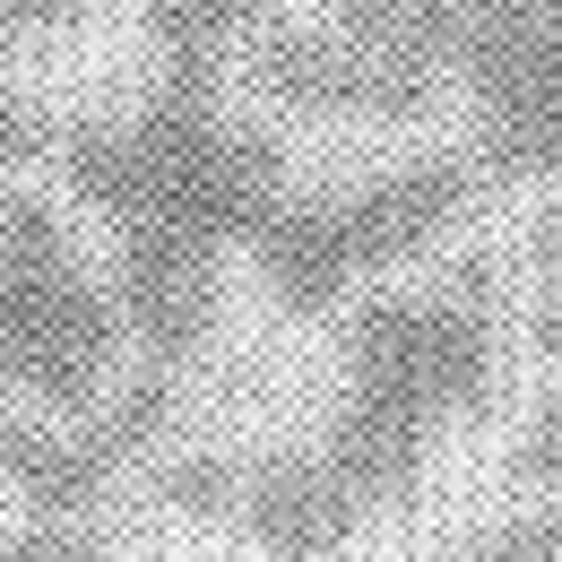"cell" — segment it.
<instances>
[{
  "instance_id": "277c9868",
  "label": "cell",
  "mask_w": 562,
  "mask_h": 562,
  "mask_svg": "<svg viewBox=\"0 0 562 562\" xmlns=\"http://www.w3.org/2000/svg\"><path fill=\"white\" fill-rule=\"evenodd\" d=\"M347 381L338 398L407 432H450L476 424L502 390V329L476 285H381L347 312Z\"/></svg>"
},
{
  "instance_id": "6da1fadb",
  "label": "cell",
  "mask_w": 562,
  "mask_h": 562,
  "mask_svg": "<svg viewBox=\"0 0 562 562\" xmlns=\"http://www.w3.org/2000/svg\"><path fill=\"white\" fill-rule=\"evenodd\" d=\"M61 173L113 243H156L216 260L251 251L285 200V147L216 104V87H156L139 113L78 122L61 139Z\"/></svg>"
},
{
  "instance_id": "9c48e42d",
  "label": "cell",
  "mask_w": 562,
  "mask_h": 562,
  "mask_svg": "<svg viewBox=\"0 0 562 562\" xmlns=\"http://www.w3.org/2000/svg\"><path fill=\"white\" fill-rule=\"evenodd\" d=\"M147 9V44L173 87H216V70L269 35V0H139Z\"/></svg>"
},
{
  "instance_id": "30bf717a",
  "label": "cell",
  "mask_w": 562,
  "mask_h": 562,
  "mask_svg": "<svg viewBox=\"0 0 562 562\" xmlns=\"http://www.w3.org/2000/svg\"><path fill=\"white\" fill-rule=\"evenodd\" d=\"M441 562H562V502H519L510 519L476 528L468 546H450Z\"/></svg>"
},
{
  "instance_id": "8992f818",
  "label": "cell",
  "mask_w": 562,
  "mask_h": 562,
  "mask_svg": "<svg viewBox=\"0 0 562 562\" xmlns=\"http://www.w3.org/2000/svg\"><path fill=\"white\" fill-rule=\"evenodd\" d=\"M251 78L260 95L285 104V113H312V122H363V131H398V122H424L441 104V78L407 70L372 44L338 35L329 18L312 26H269L260 53H251Z\"/></svg>"
},
{
  "instance_id": "7c38bea8",
  "label": "cell",
  "mask_w": 562,
  "mask_h": 562,
  "mask_svg": "<svg viewBox=\"0 0 562 562\" xmlns=\"http://www.w3.org/2000/svg\"><path fill=\"white\" fill-rule=\"evenodd\" d=\"M234 485H243V459H225V450H182L156 468V493L182 519H234Z\"/></svg>"
},
{
  "instance_id": "8fae6325",
  "label": "cell",
  "mask_w": 562,
  "mask_h": 562,
  "mask_svg": "<svg viewBox=\"0 0 562 562\" xmlns=\"http://www.w3.org/2000/svg\"><path fill=\"white\" fill-rule=\"evenodd\" d=\"M502 468H510L519 502H562V390H554V398H537V407L519 416L510 450H502Z\"/></svg>"
},
{
  "instance_id": "2e32d148",
  "label": "cell",
  "mask_w": 562,
  "mask_h": 562,
  "mask_svg": "<svg viewBox=\"0 0 562 562\" xmlns=\"http://www.w3.org/2000/svg\"><path fill=\"white\" fill-rule=\"evenodd\" d=\"M87 0H0V18L9 26H26V35H44V26H70Z\"/></svg>"
},
{
  "instance_id": "4fadbf2b",
  "label": "cell",
  "mask_w": 562,
  "mask_h": 562,
  "mask_svg": "<svg viewBox=\"0 0 562 562\" xmlns=\"http://www.w3.org/2000/svg\"><path fill=\"white\" fill-rule=\"evenodd\" d=\"M0 562H122L113 554V537L95 528V519H18L9 537H0Z\"/></svg>"
},
{
  "instance_id": "7a4b0ae2",
  "label": "cell",
  "mask_w": 562,
  "mask_h": 562,
  "mask_svg": "<svg viewBox=\"0 0 562 562\" xmlns=\"http://www.w3.org/2000/svg\"><path fill=\"white\" fill-rule=\"evenodd\" d=\"M476 191H485V173L459 147L398 156V165H381L363 182H329V191H285L251 243L260 285L278 294V312L321 321L355 303L363 285L416 269L432 243H450V225H468L476 209Z\"/></svg>"
},
{
  "instance_id": "3957f363",
  "label": "cell",
  "mask_w": 562,
  "mask_h": 562,
  "mask_svg": "<svg viewBox=\"0 0 562 562\" xmlns=\"http://www.w3.org/2000/svg\"><path fill=\"white\" fill-rule=\"evenodd\" d=\"M122 303L87 269L61 200L0 191V407L87 416L122 381Z\"/></svg>"
},
{
  "instance_id": "5bb4252c",
  "label": "cell",
  "mask_w": 562,
  "mask_h": 562,
  "mask_svg": "<svg viewBox=\"0 0 562 562\" xmlns=\"http://www.w3.org/2000/svg\"><path fill=\"white\" fill-rule=\"evenodd\" d=\"M528 260H537V285H528V347H537V363L562 372V216L537 225Z\"/></svg>"
},
{
  "instance_id": "9a60e30c",
  "label": "cell",
  "mask_w": 562,
  "mask_h": 562,
  "mask_svg": "<svg viewBox=\"0 0 562 562\" xmlns=\"http://www.w3.org/2000/svg\"><path fill=\"white\" fill-rule=\"evenodd\" d=\"M44 147H53V122H44L26 95L0 87V165H26V156H44Z\"/></svg>"
},
{
  "instance_id": "52a82bcc",
  "label": "cell",
  "mask_w": 562,
  "mask_h": 562,
  "mask_svg": "<svg viewBox=\"0 0 562 562\" xmlns=\"http://www.w3.org/2000/svg\"><path fill=\"white\" fill-rule=\"evenodd\" d=\"M372 502L329 468L321 441L303 450H269V459H243V485H234V537L260 562H347L363 537Z\"/></svg>"
},
{
  "instance_id": "5b68a950",
  "label": "cell",
  "mask_w": 562,
  "mask_h": 562,
  "mask_svg": "<svg viewBox=\"0 0 562 562\" xmlns=\"http://www.w3.org/2000/svg\"><path fill=\"white\" fill-rule=\"evenodd\" d=\"M424 35L476 104V173L562 182V0H424Z\"/></svg>"
},
{
  "instance_id": "ba28073f",
  "label": "cell",
  "mask_w": 562,
  "mask_h": 562,
  "mask_svg": "<svg viewBox=\"0 0 562 562\" xmlns=\"http://www.w3.org/2000/svg\"><path fill=\"white\" fill-rule=\"evenodd\" d=\"M113 303H122V338L156 355V372L191 363L216 338V260L191 251H156V243H113Z\"/></svg>"
}]
</instances>
